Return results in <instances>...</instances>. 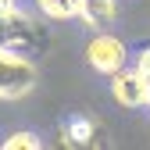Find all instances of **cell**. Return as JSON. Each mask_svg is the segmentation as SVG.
<instances>
[{
  "mask_svg": "<svg viewBox=\"0 0 150 150\" xmlns=\"http://www.w3.org/2000/svg\"><path fill=\"white\" fill-rule=\"evenodd\" d=\"M36 79H40V71H36L32 57L0 50V97H4V100L25 97V93L36 86Z\"/></svg>",
  "mask_w": 150,
  "mask_h": 150,
  "instance_id": "obj_2",
  "label": "cell"
},
{
  "mask_svg": "<svg viewBox=\"0 0 150 150\" xmlns=\"http://www.w3.org/2000/svg\"><path fill=\"white\" fill-rule=\"evenodd\" d=\"M136 71L143 75V89H146V107H150V47L139 54V61H136Z\"/></svg>",
  "mask_w": 150,
  "mask_h": 150,
  "instance_id": "obj_9",
  "label": "cell"
},
{
  "mask_svg": "<svg viewBox=\"0 0 150 150\" xmlns=\"http://www.w3.org/2000/svg\"><path fill=\"white\" fill-rule=\"evenodd\" d=\"M111 97L122 107H146V89H143V75L136 68H118L111 75Z\"/></svg>",
  "mask_w": 150,
  "mask_h": 150,
  "instance_id": "obj_5",
  "label": "cell"
},
{
  "mask_svg": "<svg viewBox=\"0 0 150 150\" xmlns=\"http://www.w3.org/2000/svg\"><path fill=\"white\" fill-rule=\"evenodd\" d=\"M47 43H50V36L32 14H25L14 0H0V50L36 57V54L47 50Z\"/></svg>",
  "mask_w": 150,
  "mask_h": 150,
  "instance_id": "obj_1",
  "label": "cell"
},
{
  "mask_svg": "<svg viewBox=\"0 0 150 150\" xmlns=\"http://www.w3.org/2000/svg\"><path fill=\"white\" fill-rule=\"evenodd\" d=\"M115 14H118V4H115V0H82V4H79V18H82L93 32L107 29L111 22H115Z\"/></svg>",
  "mask_w": 150,
  "mask_h": 150,
  "instance_id": "obj_6",
  "label": "cell"
},
{
  "mask_svg": "<svg viewBox=\"0 0 150 150\" xmlns=\"http://www.w3.org/2000/svg\"><path fill=\"white\" fill-rule=\"evenodd\" d=\"M57 136L64 146H79V150H89V146H104L107 132H104V125L97 118H89V115H71L57 125Z\"/></svg>",
  "mask_w": 150,
  "mask_h": 150,
  "instance_id": "obj_4",
  "label": "cell"
},
{
  "mask_svg": "<svg viewBox=\"0 0 150 150\" xmlns=\"http://www.w3.org/2000/svg\"><path fill=\"white\" fill-rule=\"evenodd\" d=\"M79 4H82V0H36V7H40L50 22H68V18H79Z\"/></svg>",
  "mask_w": 150,
  "mask_h": 150,
  "instance_id": "obj_7",
  "label": "cell"
},
{
  "mask_svg": "<svg viewBox=\"0 0 150 150\" xmlns=\"http://www.w3.org/2000/svg\"><path fill=\"white\" fill-rule=\"evenodd\" d=\"M125 57H129L125 43L118 40V36H111L107 29H100L89 40V47H86V61L97 71H104V75H115L118 68H125Z\"/></svg>",
  "mask_w": 150,
  "mask_h": 150,
  "instance_id": "obj_3",
  "label": "cell"
},
{
  "mask_svg": "<svg viewBox=\"0 0 150 150\" xmlns=\"http://www.w3.org/2000/svg\"><path fill=\"white\" fill-rule=\"evenodd\" d=\"M0 146H4V150H40V136H36V132H25V129H22V132H11Z\"/></svg>",
  "mask_w": 150,
  "mask_h": 150,
  "instance_id": "obj_8",
  "label": "cell"
}]
</instances>
